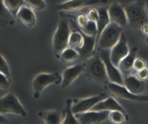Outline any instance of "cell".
Wrapping results in <instances>:
<instances>
[{"mask_svg": "<svg viewBox=\"0 0 148 124\" xmlns=\"http://www.w3.org/2000/svg\"><path fill=\"white\" fill-rule=\"evenodd\" d=\"M108 15L112 23H114L121 28H124L128 24L124 6L117 2H113L108 6Z\"/></svg>", "mask_w": 148, "mask_h": 124, "instance_id": "7c38bea8", "label": "cell"}, {"mask_svg": "<svg viewBox=\"0 0 148 124\" xmlns=\"http://www.w3.org/2000/svg\"><path fill=\"white\" fill-rule=\"evenodd\" d=\"M108 97V96L107 94L101 93L97 96H94L84 99H76L75 103H74L72 106V111L75 115L90 111L97 104L103 101Z\"/></svg>", "mask_w": 148, "mask_h": 124, "instance_id": "9c48e42d", "label": "cell"}, {"mask_svg": "<svg viewBox=\"0 0 148 124\" xmlns=\"http://www.w3.org/2000/svg\"><path fill=\"white\" fill-rule=\"evenodd\" d=\"M146 8H147L148 11V0H146Z\"/></svg>", "mask_w": 148, "mask_h": 124, "instance_id": "e575fe53", "label": "cell"}, {"mask_svg": "<svg viewBox=\"0 0 148 124\" xmlns=\"http://www.w3.org/2000/svg\"><path fill=\"white\" fill-rule=\"evenodd\" d=\"M137 52L138 48L136 47H134L130 50L129 54L121 62L118 66L121 73H122V75H125V77L130 75V73L134 70V64L135 60L137 59Z\"/></svg>", "mask_w": 148, "mask_h": 124, "instance_id": "ac0fdd59", "label": "cell"}, {"mask_svg": "<svg viewBox=\"0 0 148 124\" xmlns=\"http://www.w3.org/2000/svg\"><path fill=\"white\" fill-rule=\"evenodd\" d=\"M85 76L91 81L98 84H108L109 79L107 70L99 53L95 54L85 61Z\"/></svg>", "mask_w": 148, "mask_h": 124, "instance_id": "6da1fadb", "label": "cell"}, {"mask_svg": "<svg viewBox=\"0 0 148 124\" xmlns=\"http://www.w3.org/2000/svg\"><path fill=\"white\" fill-rule=\"evenodd\" d=\"M57 58L64 63H72L80 58V54L76 49L67 47L60 54L57 55Z\"/></svg>", "mask_w": 148, "mask_h": 124, "instance_id": "7402d4cb", "label": "cell"}, {"mask_svg": "<svg viewBox=\"0 0 148 124\" xmlns=\"http://www.w3.org/2000/svg\"><path fill=\"white\" fill-rule=\"evenodd\" d=\"M0 114H15L25 117L27 116L25 109L20 104L14 93H8L0 99Z\"/></svg>", "mask_w": 148, "mask_h": 124, "instance_id": "8992f818", "label": "cell"}, {"mask_svg": "<svg viewBox=\"0 0 148 124\" xmlns=\"http://www.w3.org/2000/svg\"><path fill=\"white\" fill-rule=\"evenodd\" d=\"M44 124H62V112L59 110H44L38 113Z\"/></svg>", "mask_w": 148, "mask_h": 124, "instance_id": "ffe728a7", "label": "cell"}, {"mask_svg": "<svg viewBox=\"0 0 148 124\" xmlns=\"http://www.w3.org/2000/svg\"><path fill=\"white\" fill-rule=\"evenodd\" d=\"M9 123V121L3 117V115H1L0 116V124H8Z\"/></svg>", "mask_w": 148, "mask_h": 124, "instance_id": "836d02e7", "label": "cell"}, {"mask_svg": "<svg viewBox=\"0 0 148 124\" xmlns=\"http://www.w3.org/2000/svg\"><path fill=\"white\" fill-rule=\"evenodd\" d=\"M130 49L127 44V38L123 32L118 43L111 49V61L115 66H119L121 62L129 54Z\"/></svg>", "mask_w": 148, "mask_h": 124, "instance_id": "30bf717a", "label": "cell"}, {"mask_svg": "<svg viewBox=\"0 0 148 124\" xmlns=\"http://www.w3.org/2000/svg\"><path fill=\"white\" fill-rule=\"evenodd\" d=\"M16 18L28 28H32L36 23V16L33 9L27 5H24L20 9L17 13Z\"/></svg>", "mask_w": 148, "mask_h": 124, "instance_id": "e0dca14e", "label": "cell"}, {"mask_svg": "<svg viewBox=\"0 0 148 124\" xmlns=\"http://www.w3.org/2000/svg\"><path fill=\"white\" fill-rule=\"evenodd\" d=\"M129 119L128 116L125 115L123 112L119 110H114L109 112L108 120L113 124H123L126 121Z\"/></svg>", "mask_w": 148, "mask_h": 124, "instance_id": "cb8c5ba5", "label": "cell"}, {"mask_svg": "<svg viewBox=\"0 0 148 124\" xmlns=\"http://www.w3.org/2000/svg\"><path fill=\"white\" fill-rule=\"evenodd\" d=\"M140 31H141V33H142L144 35L148 36V24L147 23L144 24V25H143V26L140 28Z\"/></svg>", "mask_w": 148, "mask_h": 124, "instance_id": "d6a6232c", "label": "cell"}, {"mask_svg": "<svg viewBox=\"0 0 148 124\" xmlns=\"http://www.w3.org/2000/svg\"><path fill=\"white\" fill-rule=\"evenodd\" d=\"M87 16L88 18L89 21L95 22L97 23L98 20H99V11L96 9H91L88 11Z\"/></svg>", "mask_w": 148, "mask_h": 124, "instance_id": "4dcf8cb0", "label": "cell"}, {"mask_svg": "<svg viewBox=\"0 0 148 124\" xmlns=\"http://www.w3.org/2000/svg\"><path fill=\"white\" fill-rule=\"evenodd\" d=\"M145 7L146 0H135L124 6L128 20V25L132 28H140L146 24L147 16Z\"/></svg>", "mask_w": 148, "mask_h": 124, "instance_id": "7a4b0ae2", "label": "cell"}, {"mask_svg": "<svg viewBox=\"0 0 148 124\" xmlns=\"http://www.w3.org/2000/svg\"><path fill=\"white\" fill-rule=\"evenodd\" d=\"M131 93L135 95H140L145 91L147 85L146 82L140 80L135 75H128L124 78V85H123Z\"/></svg>", "mask_w": 148, "mask_h": 124, "instance_id": "9a60e30c", "label": "cell"}, {"mask_svg": "<svg viewBox=\"0 0 148 124\" xmlns=\"http://www.w3.org/2000/svg\"><path fill=\"white\" fill-rule=\"evenodd\" d=\"M0 73L5 75L6 77H10V67L9 65L7 63V61L5 60L4 57L3 55H1V62H0Z\"/></svg>", "mask_w": 148, "mask_h": 124, "instance_id": "4316f807", "label": "cell"}, {"mask_svg": "<svg viewBox=\"0 0 148 124\" xmlns=\"http://www.w3.org/2000/svg\"><path fill=\"white\" fill-rule=\"evenodd\" d=\"M27 6L35 10H42L46 8V3L44 0H24Z\"/></svg>", "mask_w": 148, "mask_h": 124, "instance_id": "484cf974", "label": "cell"}, {"mask_svg": "<svg viewBox=\"0 0 148 124\" xmlns=\"http://www.w3.org/2000/svg\"><path fill=\"white\" fill-rule=\"evenodd\" d=\"M122 28L111 22L101 35L96 43V47L99 50H111L118 43L123 33Z\"/></svg>", "mask_w": 148, "mask_h": 124, "instance_id": "277c9868", "label": "cell"}, {"mask_svg": "<svg viewBox=\"0 0 148 124\" xmlns=\"http://www.w3.org/2000/svg\"><path fill=\"white\" fill-rule=\"evenodd\" d=\"M146 41H147V43H148V36H147V40H146Z\"/></svg>", "mask_w": 148, "mask_h": 124, "instance_id": "d590c367", "label": "cell"}, {"mask_svg": "<svg viewBox=\"0 0 148 124\" xmlns=\"http://www.w3.org/2000/svg\"><path fill=\"white\" fill-rule=\"evenodd\" d=\"M85 71V63L77 64L69 67H67L62 74V81L61 84L62 88H67L69 87L76 79H78L82 73H83Z\"/></svg>", "mask_w": 148, "mask_h": 124, "instance_id": "4fadbf2b", "label": "cell"}, {"mask_svg": "<svg viewBox=\"0 0 148 124\" xmlns=\"http://www.w3.org/2000/svg\"><path fill=\"white\" fill-rule=\"evenodd\" d=\"M147 68H148V61H147Z\"/></svg>", "mask_w": 148, "mask_h": 124, "instance_id": "8d00e7d4", "label": "cell"}, {"mask_svg": "<svg viewBox=\"0 0 148 124\" xmlns=\"http://www.w3.org/2000/svg\"><path fill=\"white\" fill-rule=\"evenodd\" d=\"M91 110L94 111H114V110H119L123 112L125 115L128 116L127 111L123 109V107L112 97H108L106 99L103 101L100 102L97 104Z\"/></svg>", "mask_w": 148, "mask_h": 124, "instance_id": "2e32d148", "label": "cell"}, {"mask_svg": "<svg viewBox=\"0 0 148 124\" xmlns=\"http://www.w3.org/2000/svg\"><path fill=\"white\" fill-rule=\"evenodd\" d=\"M110 54H111V50H99V54L102 61L104 62L109 82L123 85H124L123 75L121 73L120 69L117 66H115L111 61Z\"/></svg>", "mask_w": 148, "mask_h": 124, "instance_id": "52a82bcc", "label": "cell"}, {"mask_svg": "<svg viewBox=\"0 0 148 124\" xmlns=\"http://www.w3.org/2000/svg\"><path fill=\"white\" fill-rule=\"evenodd\" d=\"M141 81H148V68H145L143 70H140L139 72H136V73L134 74Z\"/></svg>", "mask_w": 148, "mask_h": 124, "instance_id": "1f68e13d", "label": "cell"}, {"mask_svg": "<svg viewBox=\"0 0 148 124\" xmlns=\"http://www.w3.org/2000/svg\"><path fill=\"white\" fill-rule=\"evenodd\" d=\"M74 99L68 98L66 100L65 109L62 111V124H81L75 115L72 111V106L74 104Z\"/></svg>", "mask_w": 148, "mask_h": 124, "instance_id": "44dd1931", "label": "cell"}, {"mask_svg": "<svg viewBox=\"0 0 148 124\" xmlns=\"http://www.w3.org/2000/svg\"><path fill=\"white\" fill-rule=\"evenodd\" d=\"M88 18L87 16V15H79L77 16V19H76V23H77V26L79 28H83L88 22Z\"/></svg>", "mask_w": 148, "mask_h": 124, "instance_id": "f546056e", "label": "cell"}, {"mask_svg": "<svg viewBox=\"0 0 148 124\" xmlns=\"http://www.w3.org/2000/svg\"><path fill=\"white\" fill-rule=\"evenodd\" d=\"M147 67V62H146L145 60L142 58H137L134 64V70L135 72H139L140 70H143Z\"/></svg>", "mask_w": 148, "mask_h": 124, "instance_id": "83f0119b", "label": "cell"}, {"mask_svg": "<svg viewBox=\"0 0 148 124\" xmlns=\"http://www.w3.org/2000/svg\"><path fill=\"white\" fill-rule=\"evenodd\" d=\"M81 31H82L84 34L89 36H97L98 33V28H97V23L92 21H88V24L83 28H79Z\"/></svg>", "mask_w": 148, "mask_h": 124, "instance_id": "d4e9b609", "label": "cell"}, {"mask_svg": "<svg viewBox=\"0 0 148 124\" xmlns=\"http://www.w3.org/2000/svg\"><path fill=\"white\" fill-rule=\"evenodd\" d=\"M106 88L111 92V94H113L114 96L119 98L127 99L129 101H134V102H138V103H147L148 104V95L133 94L124 85L109 82L106 85Z\"/></svg>", "mask_w": 148, "mask_h": 124, "instance_id": "ba28073f", "label": "cell"}, {"mask_svg": "<svg viewBox=\"0 0 148 124\" xmlns=\"http://www.w3.org/2000/svg\"><path fill=\"white\" fill-rule=\"evenodd\" d=\"M108 0H68L56 5V9L62 11H78L88 6L106 3Z\"/></svg>", "mask_w": 148, "mask_h": 124, "instance_id": "8fae6325", "label": "cell"}, {"mask_svg": "<svg viewBox=\"0 0 148 124\" xmlns=\"http://www.w3.org/2000/svg\"><path fill=\"white\" fill-rule=\"evenodd\" d=\"M2 3L10 12L14 18H16L18 11L25 5L24 0H2Z\"/></svg>", "mask_w": 148, "mask_h": 124, "instance_id": "603a6c76", "label": "cell"}, {"mask_svg": "<svg viewBox=\"0 0 148 124\" xmlns=\"http://www.w3.org/2000/svg\"><path fill=\"white\" fill-rule=\"evenodd\" d=\"M24 124H29V123H24Z\"/></svg>", "mask_w": 148, "mask_h": 124, "instance_id": "74e56055", "label": "cell"}, {"mask_svg": "<svg viewBox=\"0 0 148 124\" xmlns=\"http://www.w3.org/2000/svg\"><path fill=\"white\" fill-rule=\"evenodd\" d=\"M109 111H94L90 110L85 113L75 115L81 124H100L108 119Z\"/></svg>", "mask_w": 148, "mask_h": 124, "instance_id": "5bb4252c", "label": "cell"}, {"mask_svg": "<svg viewBox=\"0 0 148 124\" xmlns=\"http://www.w3.org/2000/svg\"><path fill=\"white\" fill-rule=\"evenodd\" d=\"M97 9L99 11V20L97 22L98 33H97V36H96V43L101 36V35L102 34V32L111 23L109 15H108V7H101Z\"/></svg>", "mask_w": 148, "mask_h": 124, "instance_id": "d6986e66", "label": "cell"}, {"mask_svg": "<svg viewBox=\"0 0 148 124\" xmlns=\"http://www.w3.org/2000/svg\"><path fill=\"white\" fill-rule=\"evenodd\" d=\"M11 85V81L10 79V77H6L5 75L0 73V89L4 91L10 88Z\"/></svg>", "mask_w": 148, "mask_h": 124, "instance_id": "f1b7e54d", "label": "cell"}, {"mask_svg": "<svg viewBox=\"0 0 148 124\" xmlns=\"http://www.w3.org/2000/svg\"><path fill=\"white\" fill-rule=\"evenodd\" d=\"M71 32V26L69 19L62 17L53 36V49L56 56L69 47V40Z\"/></svg>", "mask_w": 148, "mask_h": 124, "instance_id": "3957f363", "label": "cell"}, {"mask_svg": "<svg viewBox=\"0 0 148 124\" xmlns=\"http://www.w3.org/2000/svg\"><path fill=\"white\" fill-rule=\"evenodd\" d=\"M62 78L58 73H42L37 74L32 81V88L34 90V98H39L41 92L49 85L53 84H62Z\"/></svg>", "mask_w": 148, "mask_h": 124, "instance_id": "5b68a950", "label": "cell"}]
</instances>
